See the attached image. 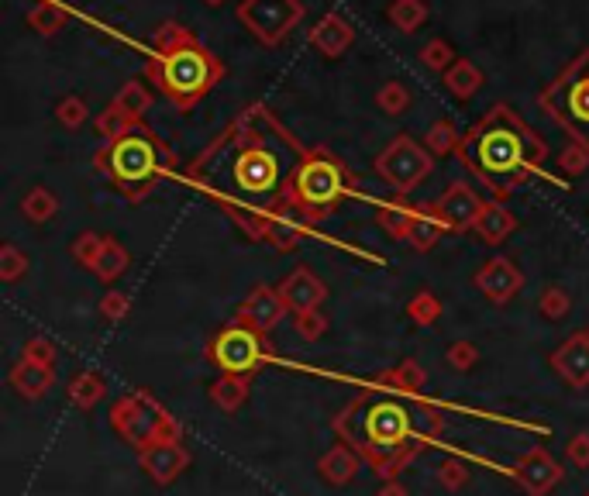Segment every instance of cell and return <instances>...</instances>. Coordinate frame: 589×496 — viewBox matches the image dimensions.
<instances>
[{"label":"cell","instance_id":"484cf974","mask_svg":"<svg viewBox=\"0 0 589 496\" xmlns=\"http://www.w3.org/2000/svg\"><path fill=\"white\" fill-rule=\"evenodd\" d=\"M483 73H479V66L476 62H469V59H455L452 62V69L445 73V87L455 93L459 100H469V97H476L479 90H483Z\"/></svg>","mask_w":589,"mask_h":496},{"label":"cell","instance_id":"4fadbf2b","mask_svg":"<svg viewBox=\"0 0 589 496\" xmlns=\"http://www.w3.org/2000/svg\"><path fill=\"white\" fill-rule=\"evenodd\" d=\"M486 200L476 193V186H469L465 180L448 183V190L441 193V200H434V214L445 221L448 231H469L476 228L479 214H483Z\"/></svg>","mask_w":589,"mask_h":496},{"label":"cell","instance_id":"816d5d0a","mask_svg":"<svg viewBox=\"0 0 589 496\" xmlns=\"http://www.w3.org/2000/svg\"><path fill=\"white\" fill-rule=\"evenodd\" d=\"M207 7H221V4H228V0H204Z\"/></svg>","mask_w":589,"mask_h":496},{"label":"cell","instance_id":"bcb514c9","mask_svg":"<svg viewBox=\"0 0 589 496\" xmlns=\"http://www.w3.org/2000/svg\"><path fill=\"white\" fill-rule=\"evenodd\" d=\"M434 476H438V483L445 486V490H452V493H455V490H462V486L469 483V469H465L462 462H455V459L441 462Z\"/></svg>","mask_w":589,"mask_h":496},{"label":"cell","instance_id":"8fae6325","mask_svg":"<svg viewBox=\"0 0 589 496\" xmlns=\"http://www.w3.org/2000/svg\"><path fill=\"white\" fill-rule=\"evenodd\" d=\"M238 21L259 38L262 45H279L290 38V31L304 21V4L300 0H242L238 4Z\"/></svg>","mask_w":589,"mask_h":496},{"label":"cell","instance_id":"60d3db41","mask_svg":"<svg viewBox=\"0 0 589 496\" xmlns=\"http://www.w3.org/2000/svg\"><path fill=\"white\" fill-rule=\"evenodd\" d=\"M569 310H572V297L562 286H548V290L541 293V314H545L548 321H562Z\"/></svg>","mask_w":589,"mask_h":496},{"label":"cell","instance_id":"4316f807","mask_svg":"<svg viewBox=\"0 0 589 496\" xmlns=\"http://www.w3.org/2000/svg\"><path fill=\"white\" fill-rule=\"evenodd\" d=\"M104 397H107V383L100 372H76L73 383H69V403L80 410H93Z\"/></svg>","mask_w":589,"mask_h":496},{"label":"cell","instance_id":"d4e9b609","mask_svg":"<svg viewBox=\"0 0 589 496\" xmlns=\"http://www.w3.org/2000/svg\"><path fill=\"white\" fill-rule=\"evenodd\" d=\"M445 231L448 228H445V221L434 214V204H424V207H417V217H414V224L407 228V235H403V242L414 245L417 252H431Z\"/></svg>","mask_w":589,"mask_h":496},{"label":"cell","instance_id":"30bf717a","mask_svg":"<svg viewBox=\"0 0 589 496\" xmlns=\"http://www.w3.org/2000/svg\"><path fill=\"white\" fill-rule=\"evenodd\" d=\"M431 169H434V155L428 152V145H421L414 135H397L376 155V173L383 176L400 197L414 193L417 186L431 176Z\"/></svg>","mask_w":589,"mask_h":496},{"label":"cell","instance_id":"277c9868","mask_svg":"<svg viewBox=\"0 0 589 496\" xmlns=\"http://www.w3.org/2000/svg\"><path fill=\"white\" fill-rule=\"evenodd\" d=\"M224 73H228L224 62L180 21H162L155 28L145 76L176 111H193L224 80Z\"/></svg>","mask_w":589,"mask_h":496},{"label":"cell","instance_id":"83f0119b","mask_svg":"<svg viewBox=\"0 0 589 496\" xmlns=\"http://www.w3.org/2000/svg\"><path fill=\"white\" fill-rule=\"evenodd\" d=\"M128 248H124L118 238H104V248H100L97 262H93L90 273L100 279V283H114L124 269H128Z\"/></svg>","mask_w":589,"mask_h":496},{"label":"cell","instance_id":"ffe728a7","mask_svg":"<svg viewBox=\"0 0 589 496\" xmlns=\"http://www.w3.org/2000/svg\"><path fill=\"white\" fill-rule=\"evenodd\" d=\"M11 386L18 390V397L25 400H42L45 393L56 386V369L49 366H38L31 359H18L11 369Z\"/></svg>","mask_w":589,"mask_h":496},{"label":"cell","instance_id":"b9f144b4","mask_svg":"<svg viewBox=\"0 0 589 496\" xmlns=\"http://www.w3.org/2000/svg\"><path fill=\"white\" fill-rule=\"evenodd\" d=\"M293 328H297V335L304 341H321L324 331H328V317L321 314V307L317 310H307V314H297L293 317Z\"/></svg>","mask_w":589,"mask_h":496},{"label":"cell","instance_id":"f5cc1de1","mask_svg":"<svg viewBox=\"0 0 589 496\" xmlns=\"http://www.w3.org/2000/svg\"><path fill=\"white\" fill-rule=\"evenodd\" d=\"M586 335H589V328H586Z\"/></svg>","mask_w":589,"mask_h":496},{"label":"cell","instance_id":"7bdbcfd3","mask_svg":"<svg viewBox=\"0 0 589 496\" xmlns=\"http://www.w3.org/2000/svg\"><path fill=\"white\" fill-rule=\"evenodd\" d=\"M100 248H104V235H97V231H83V235H76V242H73V259L80 262V266L93 269Z\"/></svg>","mask_w":589,"mask_h":496},{"label":"cell","instance_id":"8d00e7d4","mask_svg":"<svg viewBox=\"0 0 589 496\" xmlns=\"http://www.w3.org/2000/svg\"><path fill=\"white\" fill-rule=\"evenodd\" d=\"M421 62H424L428 69H434V73L445 76L448 69H452V62H455L452 42H445V38H431V42H424V45H421Z\"/></svg>","mask_w":589,"mask_h":496},{"label":"cell","instance_id":"ac0fdd59","mask_svg":"<svg viewBox=\"0 0 589 496\" xmlns=\"http://www.w3.org/2000/svg\"><path fill=\"white\" fill-rule=\"evenodd\" d=\"M552 369L572 386V390H586L589 386V335L586 331L565 338L562 345L555 348Z\"/></svg>","mask_w":589,"mask_h":496},{"label":"cell","instance_id":"d6a6232c","mask_svg":"<svg viewBox=\"0 0 589 496\" xmlns=\"http://www.w3.org/2000/svg\"><path fill=\"white\" fill-rule=\"evenodd\" d=\"M386 18H390V25L397 31L410 35V31H417L428 21V4H424V0H393Z\"/></svg>","mask_w":589,"mask_h":496},{"label":"cell","instance_id":"d6986e66","mask_svg":"<svg viewBox=\"0 0 589 496\" xmlns=\"http://www.w3.org/2000/svg\"><path fill=\"white\" fill-rule=\"evenodd\" d=\"M352 42H355V28L348 25V21L341 18L338 11L324 14V18L317 21L314 28H310V45H314V49L321 52V56H328V59H338Z\"/></svg>","mask_w":589,"mask_h":496},{"label":"cell","instance_id":"3957f363","mask_svg":"<svg viewBox=\"0 0 589 496\" xmlns=\"http://www.w3.org/2000/svg\"><path fill=\"white\" fill-rule=\"evenodd\" d=\"M459 162L496 193V200L510 197L531 176H545L548 145L521 114L507 104H496L462 135Z\"/></svg>","mask_w":589,"mask_h":496},{"label":"cell","instance_id":"2e32d148","mask_svg":"<svg viewBox=\"0 0 589 496\" xmlns=\"http://www.w3.org/2000/svg\"><path fill=\"white\" fill-rule=\"evenodd\" d=\"M138 465L149 472L152 483L173 486L190 469V452H186L183 441H159V445H149L138 452Z\"/></svg>","mask_w":589,"mask_h":496},{"label":"cell","instance_id":"db71d44e","mask_svg":"<svg viewBox=\"0 0 589 496\" xmlns=\"http://www.w3.org/2000/svg\"><path fill=\"white\" fill-rule=\"evenodd\" d=\"M586 496H589V493H586Z\"/></svg>","mask_w":589,"mask_h":496},{"label":"cell","instance_id":"44dd1931","mask_svg":"<svg viewBox=\"0 0 589 496\" xmlns=\"http://www.w3.org/2000/svg\"><path fill=\"white\" fill-rule=\"evenodd\" d=\"M476 231L479 238H483L486 245H503L510 235L517 231V217L514 211H507V207L500 204V200H486V207H483V214H479V221H476Z\"/></svg>","mask_w":589,"mask_h":496},{"label":"cell","instance_id":"f546056e","mask_svg":"<svg viewBox=\"0 0 589 496\" xmlns=\"http://www.w3.org/2000/svg\"><path fill=\"white\" fill-rule=\"evenodd\" d=\"M21 214H25L31 224L52 221V217L59 214V197L49 190V186H31V190L25 193V200H21Z\"/></svg>","mask_w":589,"mask_h":496},{"label":"cell","instance_id":"f6af8a7d","mask_svg":"<svg viewBox=\"0 0 589 496\" xmlns=\"http://www.w3.org/2000/svg\"><path fill=\"white\" fill-rule=\"evenodd\" d=\"M56 345H52L49 338H42V335H35V338H28V345H25V352H21V359H31V362H38V366H49V369H56Z\"/></svg>","mask_w":589,"mask_h":496},{"label":"cell","instance_id":"8992f818","mask_svg":"<svg viewBox=\"0 0 589 496\" xmlns=\"http://www.w3.org/2000/svg\"><path fill=\"white\" fill-rule=\"evenodd\" d=\"M352 193H355V180L345 162L335 152L324 149V145H314V149H307L297 173H293L286 204H290V211L300 221L317 224L335 214Z\"/></svg>","mask_w":589,"mask_h":496},{"label":"cell","instance_id":"f907efd6","mask_svg":"<svg viewBox=\"0 0 589 496\" xmlns=\"http://www.w3.org/2000/svg\"><path fill=\"white\" fill-rule=\"evenodd\" d=\"M376 496H410V493H407V486H403L400 479H390V483L379 486V493H376Z\"/></svg>","mask_w":589,"mask_h":496},{"label":"cell","instance_id":"7a4b0ae2","mask_svg":"<svg viewBox=\"0 0 589 496\" xmlns=\"http://www.w3.org/2000/svg\"><path fill=\"white\" fill-rule=\"evenodd\" d=\"M331 428L341 445L359 452V459L383 483H390L400 479L410 462L438 445L445 434V410L424 397H407L372 383L338 410Z\"/></svg>","mask_w":589,"mask_h":496},{"label":"cell","instance_id":"c3c4849f","mask_svg":"<svg viewBox=\"0 0 589 496\" xmlns=\"http://www.w3.org/2000/svg\"><path fill=\"white\" fill-rule=\"evenodd\" d=\"M565 459H569L572 469H589V434L579 431L565 441Z\"/></svg>","mask_w":589,"mask_h":496},{"label":"cell","instance_id":"836d02e7","mask_svg":"<svg viewBox=\"0 0 589 496\" xmlns=\"http://www.w3.org/2000/svg\"><path fill=\"white\" fill-rule=\"evenodd\" d=\"M424 145H428L431 155H452V152H459L462 135H459V128H455V121L441 118V121H434L431 128H428V135H424Z\"/></svg>","mask_w":589,"mask_h":496},{"label":"cell","instance_id":"d590c367","mask_svg":"<svg viewBox=\"0 0 589 496\" xmlns=\"http://www.w3.org/2000/svg\"><path fill=\"white\" fill-rule=\"evenodd\" d=\"M441 314H445V304H441V300L434 297L431 290H417L414 297H410V304H407V317L414 324H421V328H431V324H438Z\"/></svg>","mask_w":589,"mask_h":496},{"label":"cell","instance_id":"f1b7e54d","mask_svg":"<svg viewBox=\"0 0 589 496\" xmlns=\"http://www.w3.org/2000/svg\"><path fill=\"white\" fill-rule=\"evenodd\" d=\"M414 217H417V207H410L407 197H397V200H390V204H379V211H376L379 228L390 231V235L400 238V242H403V235H407L410 224H414Z\"/></svg>","mask_w":589,"mask_h":496},{"label":"cell","instance_id":"ee69618b","mask_svg":"<svg viewBox=\"0 0 589 496\" xmlns=\"http://www.w3.org/2000/svg\"><path fill=\"white\" fill-rule=\"evenodd\" d=\"M445 359H448V366H452V369L469 372L479 362V348L472 345V341H452V345H448V352H445Z\"/></svg>","mask_w":589,"mask_h":496},{"label":"cell","instance_id":"9a60e30c","mask_svg":"<svg viewBox=\"0 0 589 496\" xmlns=\"http://www.w3.org/2000/svg\"><path fill=\"white\" fill-rule=\"evenodd\" d=\"M472 279H476L479 293H483L486 300H493V304H510L524 286V273L514 266V259H507V255H493L490 262H483V266L476 269Z\"/></svg>","mask_w":589,"mask_h":496},{"label":"cell","instance_id":"4dcf8cb0","mask_svg":"<svg viewBox=\"0 0 589 496\" xmlns=\"http://www.w3.org/2000/svg\"><path fill=\"white\" fill-rule=\"evenodd\" d=\"M66 21H69L66 7L56 4V0H42V4L28 11V28H35L38 35H45V38H52L56 31L66 28Z\"/></svg>","mask_w":589,"mask_h":496},{"label":"cell","instance_id":"681fc988","mask_svg":"<svg viewBox=\"0 0 589 496\" xmlns=\"http://www.w3.org/2000/svg\"><path fill=\"white\" fill-rule=\"evenodd\" d=\"M558 166H562V173H569V176H583L589 166V152L583 149V145L572 142L569 149L558 155Z\"/></svg>","mask_w":589,"mask_h":496},{"label":"cell","instance_id":"7dc6e473","mask_svg":"<svg viewBox=\"0 0 589 496\" xmlns=\"http://www.w3.org/2000/svg\"><path fill=\"white\" fill-rule=\"evenodd\" d=\"M128 310H131V300H128V293H121V290L104 293V300H100V314H104L111 324L124 321V317H128Z\"/></svg>","mask_w":589,"mask_h":496},{"label":"cell","instance_id":"74e56055","mask_svg":"<svg viewBox=\"0 0 589 496\" xmlns=\"http://www.w3.org/2000/svg\"><path fill=\"white\" fill-rule=\"evenodd\" d=\"M376 107H379L383 114H390V118H400V114L410 107V90L403 87L400 80H390L383 90L376 93Z\"/></svg>","mask_w":589,"mask_h":496},{"label":"cell","instance_id":"f35d334b","mask_svg":"<svg viewBox=\"0 0 589 496\" xmlns=\"http://www.w3.org/2000/svg\"><path fill=\"white\" fill-rule=\"evenodd\" d=\"M28 273V255L18 245H4L0 248V279L4 283H18Z\"/></svg>","mask_w":589,"mask_h":496},{"label":"cell","instance_id":"7402d4cb","mask_svg":"<svg viewBox=\"0 0 589 496\" xmlns=\"http://www.w3.org/2000/svg\"><path fill=\"white\" fill-rule=\"evenodd\" d=\"M248 393H252V376H231V372H221L211 386H207V397L221 414H235V410L245 407Z\"/></svg>","mask_w":589,"mask_h":496},{"label":"cell","instance_id":"603a6c76","mask_svg":"<svg viewBox=\"0 0 589 496\" xmlns=\"http://www.w3.org/2000/svg\"><path fill=\"white\" fill-rule=\"evenodd\" d=\"M372 383L386 386V390L393 393H407V397H421V390L428 386V372H424L421 362L414 359H403L400 366L379 372V376H372Z\"/></svg>","mask_w":589,"mask_h":496},{"label":"cell","instance_id":"7c38bea8","mask_svg":"<svg viewBox=\"0 0 589 496\" xmlns=\"http://www.w3.org/2000/svg\"><path fill=\"white\" fill-rule=\"evenodd\" d=\"M510 476H514V483L521 486L527 496H548L565 479V469L558 465V459L548 452V448L538 445L514 462Z\"/></svg>","mask_w":589,"mask_h":496},{"label":"cell","instance_id":"9c48e42d","mask_svg":"<svg viewBox=\"0 0 589 496\" xmlns=\"http://www.w3.org/2000/svg\"><path fill=\"white\" fill-rule=\"evenodd\" d=\"M273 348L266 335L245 328V324L231 321L224 324L217 335L207 341V362L217 372H231V376H255L266 362H273Z\"/></svg>","mask_w":589,"mask_h":496},{"label":"cell","instance_id":"5bb4252c","mask_svg":"<svg viewBox=\"0 0 589 496\" xmlns=\"http://www.w3.org/2000/svg\"><path fill=\"white\" fill-rule=\"evenodd\" d=\"M286 314H290V310H286L279 290H273V286H255V290L242 300V307L235 310V321L269 338L279 324H283Z\"/></svg>","mask_w":589,"mask_h":496},{"label":"cell","instance_id":"1f68e13d","mask_svg":"<svg viewBox=\"0 0 589 496\" xmlns=\"http://www.w3.org/2000/svg\"><path fill=\"white\" fill-rule=\"evenodd\" d=\"M118 111H124L128 118H135V121H142L145 118V111L152 107V93L149 87H145L142 80H128L124 87L118 90V97L111 100Z\"/></svg>","mask_w":589,"mask_h":496},{"label":"cell","instance_id":"cb8c5ba5","mask_svg":"<svg viewBox=\"0 0 589 496\" xmlns=\"http://www.w3.org/2000/svg\"><path fill=\"white\" fill-rule=\"evenodd\" d=\"M359 452H352L348 445H338L331 448V452L321 455V462H317V472H321V479L328 486H345L355 479V472H359Z\"/></svg>","mask_w":589,"mask_h":496},{"label":"cell","instance_id":"5b68a950","mask_svg":"<svg viewBox=\"0 0 589 496\" xmlns=\"http://www.w3.org/2000/svg\"><path fill=\"white\" fill-rule=\"evenodd\" d=\"M93 166L118 186L124 200L138 204V200L149 197L155 183L173 173L176 155L152 128L142 124L131 135L118 138V142H104V149L93 155Z\"/></svg>","mask_w":589,"mask_h":496},{"label":"cell","instance_id":"e0dca14e","mask_svg":"<svg viewBox=\"0 0 589 496\" xmlns=\"http://www.w3.org/2000/svg\"><path fill=\"white\" fill-rule=\"evenodd\" d=\"M279 297H283L286 310H290L293 317L297 314H307V310H317L324 304V297H328V286L317 279L314 269L307 266H297L290 276L279 283Z\"/></svg>","mask_w":589,"mask_h":496},{"label":"cell","instance_id":"e575fe53","mask_svg":"<svg viewBox=\"0 0 589 496\" xmlns=\"http://www.w3.org/2000/svg\"><path fill=\"white\" fill-rule=\"evenodd\" d=\"M135 128H142V121L128 118V114L118 111L114 104H107L104 111H100V118H97V131H100V138H107V142H118V138L131 135Z\"/></svg>","mask_w":589,"mask_h":496},{"label":"cell","instance_id":"ab89813d","mask_svg":"<svg viewBox=\"0 0 589 496\" xmlns=\"http://www.w3.org/2000/svg\"><path fill=\"white\" fill-rule=\"evenodd\" d=\"M87 100L76 97V93H69V97H62L56 104V121L62 128H80V124H87Z\"/></svg>","mask_w":589,"mask_h":496},{"label":"cell","instance_id":"52a82bcc","mask_svg":"<svg viewBox=\"0 0 589 496\" xmlns=\"http://www.w3.org/2000/svg\"><path fill=\"white\" fill-rule=\"evenodd\" d=\"M541 107L589 152V49L579 52L562 73L541 90Z\"/></svg>","mask_w":589,"mask_h":496},{"label":"cell","instance_id":"6da1fadb","mask_svg":"<svg viewBox=\"0 0 589 496\" xmlns=\"http://www.w3.org/2000/svg\"><path fill=\"white\" fill-rule=\"evenodd\" d=\"M307 149L266 107H245L186 169V183L200 186L238 228L266 242L269 228L297 217L286 204L290 180ZM300 221V217H297Z\"/></svg>","mask_w":589,"mask_h":496},{"label":"cell","instance_id":"ba28073f","mask_svg":"<svg viewBox=\"0 0 589 496\" xmlns=\"http://www.w3.org/2000/svg\"><path fill=\"white\" fill-rule=\"evenodd\" d=\"M111 428L128 441L131 448H149L159 441H180L183 424L152 397L149 390H131L111 407Z\"/></svg>","mask_w":589,"mask_h":496}]
</instances>
